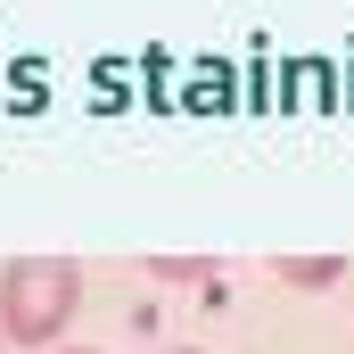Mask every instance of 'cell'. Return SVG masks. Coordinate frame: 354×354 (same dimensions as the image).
<instances>
[{
  "label": "cell",
  "instance_id": "cell-2",
  "mask_svg": "<svg viewBox=\"0 0 354 354\" xmlns=\"http://www.w3.org/2000/svg\"><path fill=\"white\" fill-rule=\"evenodd\" d=\"M280 280H305V288H330V280H338V256H288V264H280Z\"/></svg>",
  "mask_w": 354,
  "mask_h": 354
},
{
  "label": "cell",
  "instance_id": "cell-1",
  "mask_svg": "<svg viewBox=\"0 0 354 354\" xmlns=\"http://www.w3.org/2000/svg\"><path fill=\"white\" fill-rule=\"evenodd\" d=\"M83 313V264L66 256H17L0 264V346H58Z\"/></svg>",
  "mask_w": 354,
  "mask_h": 354
},
{
  "label": "cell",
  "instance_id": "cell-4",
  "mask_svg": "<svg viewBox=\"0 0 354 354\" xmlns=\"http://www.w3.org/2000/svg\"><path fill=\"white\" fill-rule=\"evenodd\" d=\"M174 354H198V346H174Z\"/></svg>",
  "mask_w": 354,
  "mask_h": 354
},
{
  "label": "cell",
  "instance_id": "cell-3",
  "mask_svg": "<svg viewBox=\"0 0 354 354\" xmlns=\"http://www.w3.org/2000/svg\"><path fill=\"white\" fill-rule=\"evenodd\" d=\"M66 354H91V346H66Z\"/></svg>",
  "mask_w": 354,
  "mask_h": 354
}]
</instances>
